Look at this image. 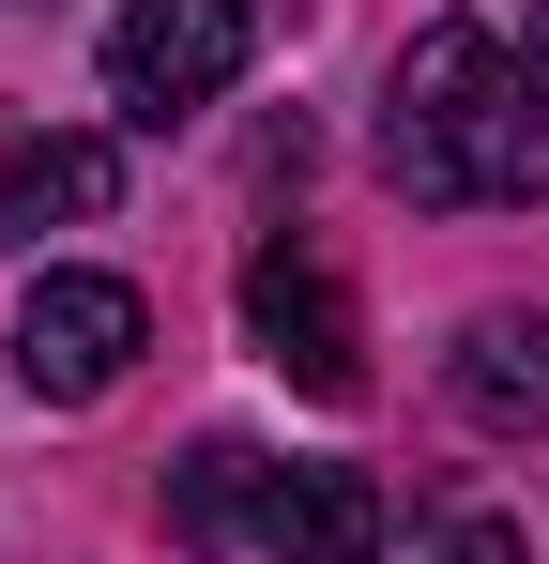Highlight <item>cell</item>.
Wrapping results in <instances>:
<instances>
[{"mask_svg": "<svg viewBox=\"0 0 549 564\" xmlns=\"http://www.w3.org/2000/svg\"><path fill=\"white\" fill-rule=\"evenodd\" d=\"M381 184L412 214H535L549 198V107H535L504 31L428 15L397 46V77H381Z\"/></svg>", "mask_w": 549, "mask_h": 564, "instance_id": "cell-1", "label": "cell"}, {"mask_svg": "<svg viewBox=\"0 0 549 564\" xmlns=\"http://www.w3.org/2000/svg\"><path fill=\"white\" fill-rule=\"evenodd\" d=\"M245 46H260L245 0H122L107 15V107L169 138V122H198V107L245 77Z\"/></svg>", "mask_w": 549, "mask_h": 564, "instance_id": "cell-2", "label": "cell"}, {"mask_svg": "<svg viewBox=\"0 0 549 564\" xmlns=\"http://www.w3.org/2000/svg\"><path fill=\"white\" fill-rule=\"evenodd\" d=\"M245 336H260L274 381H305V397H336V412L366 397V321H352V290H336V260H321L305 229H274L260 260H245Z\"/></svg>", "mask_w": 549, "mask_h": 564, "instance_id": "cell-3", "label": "cell"}, {"mask_svg": "<svg viewBox=\"0 0 549 564\" xmlns=\"http://www.w3.org/2000/svg\"><path fill=\"white\" fill-rule=\"evenodd\" d=\"M138 351H153V305L122 275H31V321H15V381H31V397L77 412V397H107Z\"/></svg>", "mask_w": 549, "mask_h": 564, "instance_id": "cell-4", "label": "cell"}, {"mask_svg": "<svg viewBox=\"0 0 549 564\" xmlns=\"http://www.w3.org/2000/svg\"><path fill=\"white\" fill-rule=\"evenodd\" d=\"M260 550L274 564H381V473H336V458L274 473L260 488Z\"/></svg>", "mask_w": 549, "mask_h": 564, "instance_id": "cell-5", "label": "cell"}, {"mask_svg": "<svg viewBox=\"0 0 549 564\" xmlns=\"http://www.w3.org/2000/svg\"><path fill=\"white\" fill-rule=\"evenodd\" d=\"M443 381H458V412H473V427L535 443V427H549V321H535V305H488V321L458 336Z\"/></svg>", "mask_w": 549, "mask_h": 564, "instance_id": "cell-6", "label": "cell"}, {"mask_svg": "<svg viewBox=\"0 0 549 564\" xmlns=\"http://www.w3.org/2000/svg\"><path fill=\"white\" fill-rule=\"evenodd\" d=\"M107 198H122L107 138H0V245H31L46 214H107Z\"/></svg>", "mask_w": 549, "mask_h": 564, "instance_id": "cell-7", "label": "cell"}, {"mask_svg": "<svg viewBox=\"0 0 549 564\" xmlns=\"http://www.w3.org/2000/svg\"><path fill=\"white\" fill-rule=\"evenodd\" d=\"M260 488H274V458H260V443H198V458L169 473V534H183V550H229V534H260Z\"/></svg>", "mask_w": 549, "mask_h": 564, "instance_id": "cell-8", "label": "cell"}, {"mask_svg": "<svg viewBox=\"0 0 549 564\" xmlns=\"http://www.w3.org/2000/svg\"><path fill=\"white\" fill-rule=\"evenodd\" d=\"M443 564H535V550H519V519H458V534H443Z\"/></svg>", "mask_w": 549, "mask_h": 564, "instance_id": "cell-9", "label": "cell"}, {"mask_svg": "<svg viewBox=\"0 0 549 564\" xmlns=\"http://www.w3.org/2000/svg\"><path fill=\"white\" fill-rule=\"evenodd\" d=\"M519 77H535V107H549V0L519 15Z\"/></svg>", "mask_w": 549, "mask_h": 564, "instance_id": "cell-10", "label": "cell"}, {"mask_svg": "<svg viewBox=\"0 0 549 564\" xmlns=\"http://www.w3.org/2000/svg\"><path fill=\"white\" fill-rule=\"evenodd\" d=\"M0 367H15V336H0Z\"/></svg>", "mask_w": 549, "mask_h": 564, "instance_id": "cell-11", "label": "cell"}]
</instances>
